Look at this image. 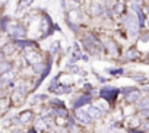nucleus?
Wrapping results in <instances>:
<instances>
[{"mask_svg":"<svg viewBox=\"0 0 149 133\" xmlns=\"http://www.w3.org/2000/svg\"><path fill=\"white\" fill-rule=\"evenodd\" d=\"M8 2H9V0H0V9H2V8H3V6H5Z\"/></svg>","mask_w":149,"mask_h":133,"instance_id":"nucleus-29","label":"nucleus"},{"mask_svg":"<svg viewBox=\"0 0 149 133\" xmlns=\"http://www.w3.org/2000/svg\"><path fill=\"white\" fill-rule=\"evenodd\" d=\"M8 32H9V35L10 37H13V38H18V40H22L25 35H26V31H25V28L21 25V24H18V22H13V24H10L8 28Z\"/></svg>","mask_w":149,"mask_h":133,"instance_id":"nucleus-1","label":"nucleus"},{"mask_svg":"<svg viewBox=\"0 0 149 133\" xmlns=\"http://www.w3.org/2000/svg\"><path fill=\"white\" fill-rule=\"evenodd\" d=\"M13 78H15V75L12 72H5V73H2V76H0V81L5 82V84H9V82L13 81Z\"/></svg>","mask_w":149,"mask_h":133,"instance_id":"nucleus-13","label":"nucleus"},{"mask_svg":"<svg viewBox=\"0 0 149 133\" xmlns=\"http://www.w3.org/2000/svg\"><path fill=\"white\" fill-rule=\"evenodd\" d=\"M100 95H101L105 101L111 102V101H114V100L117 98L118 89H117V88H102V89L100 91Z\"/></svg>","mask_w":149,"mask_h":133,"instance_id":"nucleus-4","label":"nucleus"},{"mask_svg":"<svg viewBox=\"0 0 149 133\" xmlns=\"http://www.w3.org/2000/svg\"><path fill=\"white\" fill-rule=\"evenodd\" d=\"M13 48H15V42H13V44H10V42H9V44H6V45L3 47L2 53H3V54H5V53H12V51H13Z\"/></svg>","mask_w":149,"mask_h":133,"instance_id":"nucleus-21","label":"nucleus"},{"mask_svg":"<svg viewBox=\"0 0 149 133\" xmlns=\"http://www.w3.org/2000/svg\"><path fill=\"white\" fill-rule=\"evenodd\" d=\"M132 133H142V132H137V130H132Z\"/></svg>","mask_w":149,"mask_h":133,"instance_id":"nucleus-35","label":"nucleus"},{"mask_svg":"<svg viewBox=\"0 0 149 133\" xmlns=\"http://www.w3.org/2000/svg\"><path fill=\"white\" fill-rule=\"evenodd\" d=\"M124 24H126V26H127L130 35H136V34H137V31H139V22H137V19H136L132 13L126 16Z\"/></svg>","mask_w":149,"mask_h":133,"instance_id":"nucleus-3","label":"nucleus"},{"mask_svg":"<svg viewBox=\"0 0 149 133\" xmlns=\"http://www.w3.org/2000/svg\"><path fill=\"white\" fill-rule=\"evenodd\" d=\"M136 2H140V0H136Z\"/></svg>","mask_w":149,"mask_h":133,"instance_id":"nucleus-37","label":"nucleus"},{"mask_svg":"<svg viewBox=\"0 0 149 133\" xmlns=\"http://www.w3.org/2000/svg\"><path fill=\"white\" fill-rule=\"evenodd\" d=\"M2 58H3V53H2V50H0V61H2Z\"/></svg>","mask_w":149,"mask_h":133,"instance_id":"nucleus-34","label":"nucleus"},{"mask_svg":"<svg viewBox=\"0 0 149 133\" xmlns=\"http://www.w3.org/2000/svg\"><path fill=\"white\" fill-rule=\"evenodd\" d=\"M134 81H137V82H145L146 81V78L143 76V75H134V78H133Z\"/></svg>","mask_w":149,"mask_h":133,"instance_id":"nucleus-24","label":"nucleus"},{"mask_svg":"<svg viewBox=\"0 0 149 133\" xmlns=\"http://www.w3.org/2000/svg\"><path fill=\"white\" fill-rule=\"evenodd\" d=\"M56 50H58V41H54V42H53V45H51V51L54 53Z\"/></svg>","mask_w":149,"mask_h":133,"instance_id":"nucleus-28","label":"nucleus"},{"mask_svg":"<svg viewBox=\"0 0 149 133\" xmlns=\"http://www.w3.org/2000/svg\"><path fill=\"white\" fill-rule=\"evenodd\" d=\"M82 22V13L79 9H72L67 13V25L73 28V31H76V25L74 24H81Z\"/></svg>","mask_w":149,"mask_h":133,"instance_id":"nucleus-2","label":"nucleus"},{"mask_svg":"<svg viewBox=\"0 0 149 133\" xmlns=\"http://www.w3.org/2000/svg\"><path fill=\"white\" fill-rule=\"evenodd\" d=\"M15 45L25 50V48H32V47L35 45V42H34V41H28V40H18V41L15 42Z\"/></svg>","mask_w":149,"mask_h":133,"instance_id":"nucleus-9","label":"nucleus"},{"mask_svg":"<svg viewBox=\"0 0 149 133\" xmlns=\"http://www.w3.org/2000/svg\"><path fill=\"white\" fill-rule=\"evenodd\" d=\"M108 72H110L111 75H121V73H123V69H117V70H116V69H110Z\"/></svg>","mask_w":149,"mask_h":133,"instance_id":"nucleus-25","label":"nucleus"},{"mask_svg":"<svg viewBox=\"0 0 149 133\" xmlns=\"http://www.w3.org/2000/svg\"><path fill=\"white\" fill-rule=\"evenodd\" d=\"M139 108L143 111V110H149V100L146 98V100H142L140 102H139Z\"/></svg>","mask_w":149,"mask_h":133,"instance_id":"nucleus-20","label":"nucleus"},{"mask_svg":"<svg viewBox=\"0 0 149 133\" xmlns=\"http://www.w3.org/2000/svg\"><path fill=\"white\" fill-rule=\"evenodd\" d=\"M142 116H143V117H149V110H143Z\"/></svg>","mask_w":149,"mask_h":133,"instance_id":"nucleus-30","label":"nucleus"},{"mask_svg":"<svg viewBox=\"0 0 149 133\" xmlns=\"http://www.w3.org/2000/svg\"><path fill=\"white\" fill-rule=\"evenodd\" d=\"M25 60L29 63V64H35V63H40V56L37 53H29L26 51L25 53Z\"/></svg>","mask_w":149,"mask_h":133,"instance_id":"nucleus-8","label":"nucleus"},{"mask_svg":"<svg viewBox=\"0 0 149 133\" xmlns=\"http://www.w3.org/2000/svg\"><path fill=\"white\" fill-rule=\"evenodd\" d=\"M44 63H35V64H32V68H34V72H37V73H40V72H44L45 69H44Z\"/></svg>","mask_w":149,"mask_h":133,"instance_id":"nucleus-19","label":"nucleus"},{"mask_svg":"<svg viewBox=\"0 0 149 133\" xmlns=\"http://www.w3.org/2000/svg\"><path fill=\"white\" fill-rule=\"evenodd\" d=\"M86 113H88V116H89L91 118H98V117H101V114H102L101 110H100L98 107H94V105H91Z\"/></svg>","mask_w":149,"mask_h":133,"instance_id":"nucleus-10","label":"nucleus"},{"mask_svg":"<svg viewBox=\"0 0 149 133\" xmlns=\"http://www.w3.org/2000/svg\"><path fill=\"white\" fill-rule=\"evenodd\" d=\"M114 10H116L117 13H121V12H123V6H121V5H116V6H114Z\"/></svg>","mask_w":149,"mask_h":133,"instance_id":"nucleus-27","label":"nucleus"},{"mask_svg":"<svg viewBox=\"0 0 149 133\" xmlns=\"http://www.w3.org/2000/svg\"><path fill=\"white\" fill-rule=\"evenodd\" d=\"M102 12H104V8L101 5H97V3L91 5V13L92 15H101Z\"/></svg>","mask_w":149,"mask_h":133,"instance_id":"nucleus-14","label":"nucleus"},{"mask_svg":"<svg viewBox=\"0 0 149 133\" xmlns=\"http://www.w3.org/2000/svg\"><path fill=\"white\" fill-rule=\"evenodd\" d=\"M32 111H29V110H26V111H24V113H21L19 114V121L21 123H28L31 118H32Z\"/></svg>","mask_w":149,"mask_h":133,"instance_id":"nucleus-11","label":"nucleus"},{"mask_svg":"<svg viewBox=\"0 0 149 133\" xmlns=\"http://www.w3.org/2000/svg\"><path fill=\"white\" fill-rule=\"evenodd\" d=\"M42 98H45V97H44V95H35V97L32 98V101H31V102H32V104H37V102H38L40 100H42Z\"/></svg>","mask_w":149,"mask_h":133,"instance_id":"nucleus-26","label":"nucleus"},{"mask_svg":"<svg viewBox=\"0 0 149 133\" xmlns=\"http://www.w3.org/2000/svg\"><path fill=\"white\" fill-rule=\"evenodd\" d=\"M145 130H146V132H148V133H149V121H148V123H146V124H145Z\"/></svg>","mask_w":149,"mask_h":133,"instance_id":"nucleus-31","label":"nucleus"},{"mask_svg":"<svg viewBox=\"0 0 149 133\" xmlns=\"http://www.w3.org/2000/svg\"><path fill=\"white\" fill-rule=\"evenodd\" d=\"M28 133H37V130H35V129H29Z\"/></svg>","mask_w":149,"mask_h":133,"instance_id":"nucleus-32","label":"nucleus"},{"mask_svg":"<svg viewBox=\"0 0 149 133\" xmlns=\"http://www.w3.org/2000/svg\"><path fill=\"white\" fill-rule=\"evenodd\" d=\"M123 94L126 95V101H129V102L137 101L140 98V92L137 89H133V88H124L123 89Z\"/></svg>","mask_w":149,"mask_h":133,"instance_id":"nucleus-5","label":"nucleus"},{"mask_svg":"<svg viewBox=\"0 0 149 133\" xmlns=\"http://www.w3.org/2000/svg\"><path fill=\"white\" fill-rule=\"evenodd\" d=\"M76 118L81 121V123H85V124H88V123H91V117L88 116V113L85 111V110H82V108H78L76 110Z\"/></svg>","mask_w":149,"mask_h":133,"instance_id":"nucleus-6","label":"nucleus"},{"mask_svg":"<svg viewBox=\"0 0 149 133\" xmlns=\"http://www.w3.org/2000/svg\"><path fill=\"white\" fill-rule=\"evenodd\" d=\"M58 133H69L66 129H61V130H58Z\"/></svg>","mask_w":149,"mask_h":133,"instance_id":"nucleus-33","label":"nucleus"},{"mask_svg":"<svg viewBox=\"0 0 149 133\" xmlns=\"http://www.w3.org/2000/svg\"><path fill=\"white\" fill-rule=\"evenodd\" d=\"M92 101V97L91 95H82V97H79L76 101H74V108H82V105H85V104H88V102H91Z\"/></svg>","mask_w":149,"mask_h":133,"instance_id":"nucleus-7","label":"nucleus"},{"mask_svg":"<svg viewBox=\"0 0 149 133\" xmlns=\"http://www.w3.org/2000/svg\"><path fill=\"white\" fill-rule=\"evenodd\" d=\"M51 104H53V105H56V107H58V108H61V107H63V102H61V100H57V98L51 100Z\"/></svg>","mask_w":149,"mask_h":133,"instance_id":"nucleus-22","label":"nucleus"},{"mask_svg":"<svg viewBox=\"0 0 149 133\" xmlns=\"http://www.w3.org/2000/svg\"><path fill=\"white\" fill-rule=\"evenodd\" d=\"M72 89H70V86H66V85H57V88H56V91L54 92H57V94H69Z\"/></svg>","mask_w":149,"mask_h":133,"instance_id":"nucleus-16","label":"nucleus"},{"mask_svg":"<svg viewBox=\"0 0 149 133\" xmlns=\"http://www.w3.org/2000/svg\"><path fill=\"white\" fill-rule=\"evenodd\" d=\"M105 47H107V50L110 51V54H117V45H116V42H113V41H108L107 44H105Z\"/></svg>","mask_w":149,"mask_h":133,"instance_id":"nucleus-15","label":"nucleus"},{"mask_svg":"<svg viewBox=\"0 0 149 133\" xmlns=\"http://www.w3.org/2000/svg\"><path fill=\"white\" fill-rule=\"evenodd\" d=\"M137 57V51L134 50V48H130L127 53H126V58L127 60H133V58H136Z\"/></svg>","mask_w":149,"mask_h":133,"instance_id":"nucleus-18","label":"nucleus"},{"mask_svg":"<svg viewBox=\"0 0 149 133\" xmlns=\"http://www.w3.org/2000/svg\"><path fill=\"white\" fill-rule=\"evenodd\" d=\"M12 133H21V132H19V130H13Z\"/></svg>","mask_w":149,"mask_h":133,"instance_id":"nucleus-36","label":"nucleus"},{"mask_svg":"<svg viewBox=\"0 0 149 133\" xmlns=\"http://www.w3.org/2000/svg\"><path fill=\"white\" fill-rule=\"evenodd\" d=\"M0 133H3V132H0Z\"/></svg>","mask_w":149,"mask_h":133,"instance_id":"nucleus-38","label":"nucleus"},{"mask_svg":"<svg viewBox=\"0 0 149 133\" xmlns=\"http://www.w3.org/2000/svg\"><path fill=\"white\" fill-rule=\"evenodd\" d=\"M37 126H38L40 129H42V130H44V129H47V124L44 123V120H42V118H40V120L37 121Z\"/></svg>","mask_w":149,"mask_h":133,"instance_id":"nucleus-23","label":"nucleus"},{"mask_svg":"<svg viewBox=\"0 0 149 133\" xmlns=\"http://www.w3.org/2000/svg\"><path fill=\"white\" fill-rule=\"evenodd\" d=\"M10 68H12V63L10 61L2 60V61H0V75L5 73V72H10Z\"/></svg>","mask_w":149,"mask_h":133,"instance_id":"nucleus-12","label":"nucleus"},{"mask_svg":"<svg viewBox=\"0 0 149 133\" xmlns=\"http://www.w3.org/2000/svg\"><path fill=\"white\" fill-rule=\"evenodd\" d=\"M34 2V0H19V5H18V12L24 10L26 6H29L31 3Z\"/></svg>","mask_w":149,"mask_h":133,"instance_id":"nucleus-17","label":"nucleus"}]
</instances>
